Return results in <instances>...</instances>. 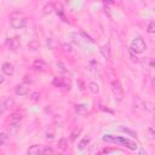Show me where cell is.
I'll return each instance as SVG.
<instances>
[{
    "label": "cell",
    "instance_id": "603a6c76",
    "mask_svg": "<svg viewBox=\"0 0 155 155\" xmlns=\"http://www.w3.org/2000/svg\"><path fill=\"white\" fill-rule=\"evenodd\" d=\"M79 133H80V128H75V130L70 133V140H74V139L79 136Z\"/></svg>",
    "mask_w": 155,
    "mask_h": 155
},
{
    "label": "cell",
    "instance_id": "d6986e66",
    "mask_svg": "<svg viewBox=\"0 0 155 155\" xmlns=\"http://www.w3.org/2000/svg\"><path fill=\"white\" fill-rule=\"evenodd\" d=\"M39 46H40V44H39V41H36V40H33V41L29 42V47H30L31 50H34V51L38 50Z\"/></svg>",
    "mask_w": 155,
    "mask_h": 155
},
{
    "label": "cell",
    "instance_id": "30bf717a",
    "mask_svg": "<svg viewBox=\"0 0 155 155\" xmlns=\"http://www.w3.org/2000/svg\"><path fill=\"white\" fill-rule=\"evenodd\" d=\"M41 150H42V145H31L29 149H28V154L29 155H39V154H41Z\"/></svg>",
    "mask_w": 155,
    "mask_h": 155
},
{
    "label": "cell",
    "instance_id": "2e32d148",
    "mask_svg": "<svg viewBox=\"0 0 155 155\" xmlns=\"http://www.w3.org/2000/svg\"><path fill=\"white\" fill-rule=\"evenodd\" d=\"M58 148L61 149V150H67L68 149V139L67 138H61L59 140H58Z\"/></svg>",
    "mask_w": 155,
    "mask_h": 155
},
{
    "label": "cell",
    "instance_id": "7402d4cb",
    "mask_svg": "<svg viewBox=\"0 0 155 155\" xmlns=\"http://www.w3.org/2000/svg\"><path fill=\"white\" fill-rule=\"evenodd\" d=\"M7 142V134L6 133H0V147H2Z\"/></svg>",
    "mask_w": 155,
    "mask_h": 155
},
{
    "label": "cell",
    "instance_id": "cb8c5ba5",
    "mask_svg": "<svg viewBox=\"0 0 155 155\" xmlns=\"http://www.w3.org/2000/svg\"><path fill=\"white\" fill-rule=\"evenodd\" d=\"M63 46H64V51H69V52L71 51V46H70V45H67V44H65V45H63Z\"/></svg>",
    "mask_w": 155,
    "mask_h": 155
},
{
    "label": "cell",
    "instance_id": "ffe728a7",
    "mask_svg": "<svg viewBox=\"0 0 155 155\" xmlns=\"http://www.w3.org/2000/svg\"><path fill=\"white\" fill-rule=\"evenodd\" d=\"M148 33L149 34H154L155 33V22L154 21H151L149 23V25H148Z\"/></svg>",
    "mask_w": 155,
    "mask_h": 155
},
{
    "label": "cell",
    "instance_id": "d4e9b609",
    "mask_svg": "<svg viewBox=\"0 0 155 155\" xmlns=\"http://www.w3.org/2000/svg\"><path fill=\"white\" fill-rule=\"evenodd\" d=\"M148 132H149V134H150L149 138L153 139V138H154V132H153V130H151V128H148Z\"/></svg>",
    "mask_w": 155,
    "mask_h": 155
},
{
    "label": "cell",
    "instance_id": "7a4b0ae2",
    "mask_svg": "<svg viewBox=\"0 0 155 155\" xmlns=\"http://www.w3.org/2000/svg\"><path fill=\"white\" fill-rule=\"evenodd\" d=\"M130 48L134 53H143L145 51V48H147V45H145V41L140 36H137V38H134L132 40Z\"/></svg>",
    "mask_w": 155,
    "mask_h": 155
},
{
    "label": "cell",
    "instance_id": "9a60e30c",
    "mask_svg": "<svg viewBox=\"0 0 155 155\" xmlns=\"http://www.w3.org/2000/svg\"><path fill=\"white\" fill-rule=\"evenodd\" d=\"M53 10H54V5H53L52 2H50V4H46V5L44 6L42 12H44V15H50V13L53 12Z\"/></svg>",
    "mask_w": 155,
    "mask_h": 155
},
{
    "label": "cell",
    "instance_id": "277c9868",
    "mask_svg": "<svg viewBox=\"0 0 155 155\" xmlns=\"http://www.w3.org/2000/svg\"><path fill=\"white\" fill-rule=\"evenodd\" d=\"M133 105L136 109L138 110H142V111H153V104L148 103V102H144L143 99H140L139 97H134L133 98Z\"/></svg>",
    "mask_w": 155,
    "mask_h": 155
},
{
    "label": "cell",
    "instance_id": "8fae6325",
    "mask_svg": "<svg viewBox=\"0 0 155 155\" xmlns=\"http://www.w3.org/2000/svg\"><path fill=\"white\" fill-rule=\"evenodd\" d=\"M101 54H102V57H103L105 61H108V59L110 58V48H109L108 45H103V46L101 47Z\"/></svg>",
    "mask_w": 155,
    "mask_h": 155
},
{
    "label": "cell",
    "instance_id": "6da1fadb",
    "mask_svg": "<svg viewBox=\"0 0 155 155\" xmlns=\"http://www.w3.org/2000/svg\"><path fill=\"white\" fill-rule=\"evenodd\" d=\"M10 25L13 29H22L27 25V19L21 11H16L10 16Z\"/></svg>",
    "mask_w": 155,
    "mask_h": 155
},
{
    "label": "cell",
    "instance_id": "5bb4252c",
    "mask_svg": "<svg viewBox=\"0 0 155 155\" xmlns=\"http://www.w3.org/2000/svg\"><path fill=\"white\" fill-rule=\"evenodd\" d=\"M88 90H90L93 94H97V93L99 92V86H98V84H97V82L91 81V82L88 84Z\"/></svg>",
    "mask_w": 155,
    "mask_h": 155
},
{
    "label": "cell",
    "instance_id": "8992f818",
    "mask_svg": "<svg viewBox=\"0 0 155 155\" xmlns=\"http://www.w3.org/2000/svg\"><path fill=\"white\" fill-rule=\"evenodd\" d=\"M13 103H15V101H13V98H11V97H8V98H6L4 102H1V103H0V114H2L4 111H6L7 109H10V108L13 105Z\"/></svg>",
    "mask_w": 155,
    "mask_h": 155
},
{
    "label": "cell",
    "instance_id": "9c48e42d",
    "mask_svg": "<svg viewBox=\"0 0 155 155\" xmlns=\"http://www.w3.org/2000/svg\"><path fill=\"white\" fill-rule=\"evenodd\" d=\"M31 67H33L35 70H40V71H42V70H45V68H46V63H45L42 59H36V61L33 62Z\"/></svg>",
    "mask_w": 155,
    "mask_h": 155
},
{
    "label": "cell",
    "instance_id": "5b68a950",
    "mask_svg": "<svg viewBox=\"0 0 155 155\" xmlns=\"http://www.w3.org/2000/svg\"><path fill=\"white\" fill-rule=\"evenodd\" d=\"M19 45H21V41H19V39H18L17 36H15V38H8V39L6 40V46H7L10 50H12V51L17 50V48L19 47Z\"/></svg>",
    "mask_w": 155,
    "mask_h": 155
},
{
    "label": "cell",
    "instance_id": "4fadbf2b",
    "mask_svg": "<svg viewBox=\"0 0 155 155\" xmlns=\"http://www.w3.org/2000/svg\"><path fill=\"white\" fill-rule=\"evenodd\" d=\"M21 119H22V115L19 113H13L10 116V124H19Z\"/></svg>",
    "mask_w": 155,
    "mask_h": 155
},
{
    "label": "cell",
    "instance_id": "7c38bea8",
    "mask_svg": "<svg viewBox=\"0 0 155 155\" xmlns=\"http://www.w3.org/2000/svg\"><path fill=\"white\" fill-rule=\"evenodd\" d=\"M15 92L18 96H24V94L28 93V87L25 85H17L16 88H15Z\"/></svg>",
    "mask_w": 155,
    "mask_h": 155
},
{
    "label": "cell",
    "instance_id": "52a82bcc",
    "mask_svg": "<svg viewBox=\"0 0 155 155\" xmlns=\"http://www.w3.org/2000/svg\"><path fill=\"white\" fill-rule=\"evenodd\" d=\"M1 70H2L4 75H6V76H11L15 73V68L11 63H4L2 67H1Z\"/></svg>",
    "mask_w": 155,
    "mask_h": 155
},
{
    "label": "cell",
    "instance_id": "44dd1931",
    "mask_svg": "<svg viewBox=\"0 0 155 155\" xmlns=\"http://www.w3.org/2000/svg\"><path fill=\"white\" fill-rule=\"evenodd\" d=\"M40 96H41L40 92H39V91H35V92H33V93L30 94L29 98H30L31 101H39V99H40Z\"/></svg>",
    "mask_w": 155,
    "mask_h": 155
},
{
    "label": "cell",
    "instance_id": "484cf974",
    "mask_svg": "<svg viewBox=\"0 0 155 155\" xmlns=\"http://www.w3.org/2000/svg\"><path fill=\"white\" fill-rule=\"evenodd\" d=\"M4 81H5V78H4L2 75H0V85H2V84H4Z\"/></svg>",
    "mask_w": 155,
    "mask_h": 155
},
{
    "label": "cell",
    "instance_id": "3957f363",
    "mask_svg": "<svg viewBox=\"0 0 155 155\" xmlns=\"http://www.w3.org/2000/svg\"><path fill=\"white\" fill-rule=\"evenodd\" d=\"M111 92H113L116 102H121L124 99V88L117 80L111 81Z\"/></svg>",
    "mask_w": 155,
    "mask_h": 155
},
{
    "label": "cell",
    "instance_id": "ba28073f",
    "mask_svg": "<svg viewBox=\"0 0 155 155\" xmlns=\"http://www.w3.org/2000/svg\"><path fill=\"white\" fill-rule=\"evenodd\" d=\"M53 85H54L56 87H59V88L69 90V85H67V84L64 82V80H63L62 78H58V76L53 79Z\"/></svg>",
    "mask_w": 155,
    "mask_h": 155
},
{
    "label": "cell",
    "instance_id": "ac0fdd59",
    "mask_svg": "<svg viewBox=\"0 0 155 155\" xmlns=\"http://www.w3.org/2000/svg\"><path fill=\"white\" fill-rule=\"evenodd\" d=\"M88 142H90V138H87V137L82 138V139H81V142L79 143V148H80V149H84V148L88 144Z\"/></svg>",
    "mask_w": 155,
    "mask_h": 155
},
{
    "label": "cell",
    "instance_id": "e0dca14e",
    "mask_svg": "<svg viewBox=\"0 0 155 155\" xmlns=\"http://www.w3.org/2000/svg\"><path fill=\"white\" fill-rule=\"evenodd\" d=\"M53 149L48 145H42V150H41V154L42 155H48V154H53Z\"/></svg>",
    "mask_w": 155,
    "mask_h": 155
}]
</instances>
